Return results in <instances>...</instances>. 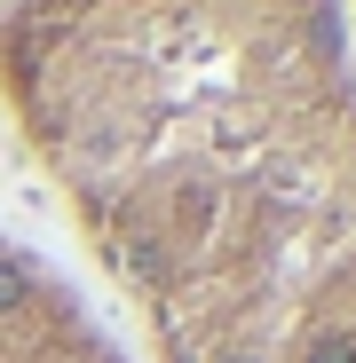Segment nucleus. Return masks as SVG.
I'll return each instance as SVG.
<instances>
[{
  "label": "nucleus",
  "mask_w": 356,
  "mask_h": 363,
  "mask_svg": "<svg viewBox=\"0 0 356 363\" xmlns=\"http://www.w3.org/2000/svg\"><path fill=\"white\" fill-rule=\"evenodd\" d=\"M0 118L135 363H356L340 0H0Z\"/></svg>",
  "instance_id": "nucleus-1"
},
{
  "label": "nucleus",
  "mask_w": 356,
  "mask_h": 363,
  "mask_svg": "<svg viewBox=\"0 0 356 363\" xmlns=\"http://www.w3.org/2000/svg\"><path fill=\"white\" fill-rule=\"evenodd\" d=\"M0 363H135L64 269L0 237Z\"/></svg>",
  "instance_id": "nucleus-2"
},
{
  "label": "nucleus",
  "mask_w": 356,
  "mask_h": 363,
  "mask_svg": "<svg viewBox=\"0 0 356 363\" xmlns=\"http://www.w3.org/2000/svg\"><path fill=\"white\" fill-rule=\"evenodd\" d=\"M340 9H348V24H356V0H340Z\"/></svg>",
  "instance_id": "nucleus-3"
}]
</instances>
